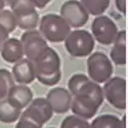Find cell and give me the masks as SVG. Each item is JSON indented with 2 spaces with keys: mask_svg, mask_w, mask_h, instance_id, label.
I'll use <instances>...</instances> for the list:
<instances>
[{
  "mask_svg": "<svg viewBox=\"0 0 128 128\" xmlns=\"http://www.w3.org/2000/svg\"><path fill=\"white\" fill-rule=\"evenodd\" d=\"M0 54L3 60L8 64H16V62L24 58V47L20 39L18 38H7L3 43Z\"/></svg>",
  "mask_w": 128,
  "mask_h": 128,
  "instance_id": "5bb4252c",
  "label": "cell"
},
{
  "mask_svg": "<svg viewBox=\"0 0 128 128\" xmlns=\"http://www.w3.org/2000/svg\"><path fill=\"white\" fill-rule=\"evenodd\" d=\"M20 115L22 110L12 106L6 98L0 100V122L5 124L14 123L20 119Z\"/></svg>",
  "mask_w": 128,
  "mask_h": 128,
  "instance_id": "e0dca14e",
  "label": "cell"
},
{
  "mask_svg": "<svg viewBox=\"0 0 128 128\" xmlns=\"http://www.w3.org/2000/svg\"><path fill=\"white\" fill-rule=\"evenodd\" d=\"M53 115V111L46 98H33L26 110L22 113V116L33 120L39 125H43L48 122Z\"/></svg>",
  "mask_w": 128,
  "mask_h": 128,
  "instance_id": "9c48e42d",
  "label": "cell"
},
{
  "mask_svg": "<svg viewBox=\"0 0 128 128\" xmlns=\"http://www.w3.org/2000/svg\"><path fill=\"white\" fill-rule=\"evenodd\" d=\"M6 98L16 108L23 110L33 100V91L25 84H14L10 88Z\"/></svg>",
  "mask_w": 128,
  "mask_h": 128,
  "instance_id": "4fadbf2b",
  "label": "cell"
},
{
  "mask_svg": "<svg viewBox=\"0 0 128 128\" xmlns=\"http://www.w3.org/2000/svg\"><path fill=\"white\" fill-rule=\"evenodd\" d=\"M104 100L102 87L98 83L89 81L80 92L73 96L71 111L83 119H91L98 113Z\"/></svg>",
  "mask_w": 128,
  "mask_h": 128,
  "instance_id": "6da1fadb",
  "label": "cell"
},
{
  "mask_svg": "<svg viewBox=\"0 0 128 128\" xmlns=\"http://www.w3.org/2000/svg\"><path fill=\"white\" fill-rule=\"evenodd\" d=\"M47 128H54V127H47Z\"/></svg>",
  "mask_w": 128,
  "mask_h": 128,
  "instance_id": "1f68e13d",
  "label": "cell"
},
{
  "mask_svg": "<svg viewBox=\"0 0 128 128\" xmlns=\"http://www.w3.org/2000/svg\"><path fill=\"white\" fill-rule=\"evenodd\" d=\"M9 6H10V10L14 14V16L26 14L36 9L35 5L31 0H12Z\"/></svg>",
  "mask_w": 128,
  "mask_h": 128,
  "instance_id": "603a6c76",
  "label": "cell"
},
{
  "mask_svg": "<svg viewBox=\"0 0 128 128\" xmlns=\"http://www.w3.org/2000/svg\"><path fill=\"white\" fill-rule=\"evenodd\" d=\"M88 77L91 81L102 84L112 78L114 67L111 58L104 52H93L87 58Z\"/></svg>",
  "mask_w": 128,
  "mask_h": 128,
  "instance_id": "277c9868",
  "label": "cell"
},
{
  "mask_svg": "<svg viewBox=\"0 0 128 128\" xmlns=\"http://www.w3.org/2000/svg\"><path fill=\"white\" fill-rule=\"evenodd\" d=\"M39 31L47 41L51 43H60L71 33V27L60 14H47L40 20Z\"/></svg>",
  "mask_w": 128,
  "mask_h": 128,
  "instance_id": "7a4b0ae2",
  "label": "cell"
},
{
  "mask_svg": "<svg viewBox=\"0 0 128 128\" xmlns=\"http://www.w3.org/2000/svg\"><path fill=\"white\" fill-rule=\"evenodd\" d=\"M12 74L14 81L18 82V84H31L36 79L34 62L28 60L27 58H24L14 64Z\"/></svg>",
  "mask_w": 128,
  "mask_h": 128,
  "instance_id": "7c38bea8",
  "label": "cell"
},
{
  "mask_svg": "<svg viewBox=\"0 0 128 128\" xmlns=\"http://www.w3.org/2000/svg\"><path fill=\"white\" fill-rule=\"evenodd\" d=\"M4 2H5V4H6V6H7V5H9V4H10V2H12V0H4Z\"/></svg>",
  "mask_w": 128,
  "mask_h": 128,
  "instance_id": "4dcf8cb0",
  "label": "cell"
},
{
  "mask_svg": "<svg viewBox=\"0 0 128 128\" xmlns=\"http://www.w3.org/2000/svg\"><path fill=\"white\" fill-rule=\"evenodd\" d=\"M111 60L117 66H124L126 64V32H118L115 41L113 43V48L110 52Z\"/></svg>",
  "mask_w": 128,
  "mask_h": 128,
  "instance_id": "9a60e30c",
  "label": "cell"
},
{
  "mask_svg": "<svg viewBox=\"0 0 128 128\" xmlns=\"http://www.w3.org/2000/svg\"><path fill=\"white\" fill-rule=\"evenodd\" d=\"M16 24L18 27L22 30L28 31V30H34L39 26V14L36 9L32 10V12H26L16 16Z\"/></svg>",
  "mask_w": 128,
  "mask_h": 128,
  "instance_id": "ac0fdd59",
  "label": "cell"
},
{
  "mask_svg": "<svg viewBox=\"0 0 128 128\" xmlns=\"http://www.w3.org/2000/svg\"><path fill=\"white\" fill-rule=\"evenodd\" d=\"M90 81V78L82 73H77L71 76L68 80V90L71 92L73 96L77 95L80 90L83 88L85 84H87Z\"/></svg>",
  "mask_w": 128,
  "mask_h": 128,
  "instance_id": "ffe728a7",
  "label": "cell"
},
{
  "mask_svg": "<svg viewBox=\"0 0 128 128\" xmlns=\"http://www.w3.org/2000/svg\"><path fill=\"white\" fill-rule=\"evenodd\" d=\"M118 32L116 23L106 16H95L91 23V34L94 40L102 45L113 44Z\"/></svg>",
  "mask_w": 128,
  "mask_h": 128,
  "instance_id": "5b68a950",
  "label": "cell"
},
{
  "mask_svg": "<svg viewBox=\"0 0 128 128\" xmlns=\"http://www.w3.org/2000/svg\"><path fill=\"white\" fill-rule=\"evenodd\" d=\"M60 128H90V123L77 115H71L62 120Z\"/></svg>",
  "mask_w": 128,
  "mask_h": 128,
  "instance_id": "cb8c5ba5",
  "label": "cell"
},
{
  "mask_svg": "<svg viewBox=\"0 0 128 128\" xmlns=\"http://www.w3.org/2000/svg\"><path fill=\"white\" fill-rule=\"evenodd\" d=\"M0 26L5 29L8 33H12L18 27L16 18L10 9L0 10Z\"/></svg>",
  "mask_w": 128,
  "mask_h": 128,
  "instance_id": "7402d4cb",
  "label": "cell"
},
{
  "mask_svg": "<svg viewBox=\"0 0 128 128\" xmlns=\"http://www.w3.org/2000/svg\"><path fill=\"white\" fill-rule=\"evenodd\" d=\"M33 62L36 75H49L60 71V58L58 53L49 46Z\"/></svg>",
  "mask_w": 128,
  "mask_h": 128,
  "instance_id": "30bf717a",
  "label": "cell"
},
{
  "mask_svg": "<svg viewBox=\"0 0 128 128\" xmlns=\"http://www.w3.org/2000/svg\"><path fill=\"white\" fill-rule=\"evenodd\" d=\"M14 128H42V126L39 125L38 123L34 122L33 120H31V119L27 118V117H24V116L20 115Z\"/></svg>",
  "mask_w": 128,
  "mask_h": 128,
  "instance_id": "484cf974",
  "label": "cell"
},
{
  "mask_svg": "<svg viewBox=\"0 0 128 128\" xmlns=\"http://www.w3.org/2000/svg\"><path fill=\"white\" fill-rule=\"evenodd\" d=\"M14 79L12 74L6 69H0V100H3L7 96V94L14 85Z\"/></svg>",
  "mask_w": 128,
  "mask_h": 128,
  "instance_id": "44dd1931",
  "label": "cell"
},
{
  "mask_svg": "<svg viewBox=\"0 0 128 128\" xmlns=\"http://www.w3.org/2000/svg\"><path fill=\"white\" fill-rule=\"evenodd\" d=\"M46 100L50 104L53 113L65 114L71 110L73 95L64 87H54L48 91Z\"/></svg>",
  "mask_w": 128,
  "mask_h": 128,
  "instance_id": "8fae6325",
  "label": "cell"
},
{
  "mask_svg": "<svg viewBox=\"0 0 128 128\" xmlns=\"http://www.w3.org/2000/svg\"><path fill=\"white\" fill-rule=\"evenodd\" d=\"M90 128H126V116L124 115L121 120L111 114L100 115L92 120Z\"/></svg>",
  "mask_w": 128,
  "mask_h": 128,
  "instance_id": "2e32d148",
  "label": "cell"
},
{
  "mask_svg": "<svg viewBox=\"0 0 128 128\" xmlns=\"http://www.w3.org/2000/svg\"><path fill=\"white\" fill-rule=\"evenodd\" d=\"M5 6H6V4H5V2H4V0H0V10L4 9Z\"/></svg>",
  "mask_w": 128,
  "mask_h": 128,
  "instance_id": "f546056e",
  "label": "cell"
},
{
  "mask_svg": "<svg viewBox=\"0 0 128 128\" xmlns=\"http://www.w3.org/2000/svg\"><path fill=\"white\" fill-rule=\"evenodd\" d=\"M104 96L118 110L126 109V80L122 77H112L104 83Z\"/></svg>",
  "mask_w": 128,
  "mask_h": 128,
  "instance_id": "8992f818",
  "label": "cell"
},
{
  "mask_svg": "<svg viewBox=\"0 0 128 128\" xmlns=\"http://www.w3.org/2000/svg\"><path fill=\"white\" fill-rule=\"evenodd\" d=\"M31 1L36 8H44L49 2H51V0H31Z\"/></svg>",
  "mask_w": 128,
  "mask_h": 128,
  "instance_id": "f1b7e54d",
  "label": "cell"
},
{
  "mask_svg": "<svg viewBox=\"0 0 128 128\" xmlns=\"http://www.w3.org/2000/svg\"><path fill=\"white\" fill-rule=\"evenodd\" d=\"M64 42L68 53L73 58L88 56L92 53L95 46V40L92 34L81 29L71 31Z\"/></svg>",
  "mask_w": 128,
  "mask_h": 128,
  "instance_id": "3957f363",
  "label": "cell"
},
{
  "mask_svg": "<svg viewBox=\"0 0 128 128\" xmlns=\"http://www.w3.org/2000/svg\"><path fill=\"white\" fill-rule=\"evenodd\" d=\"M115 4L121 14H126V0H115Z\"/></svg>",
  "mask_w": 128,
  "mask_h": 128,
  "instance_id": "4316f807",
  "label": "cell"
},
{
  "mask_svg": "<svg viewBox=\"0 0 128 128\" xmlns=\"http://www.w3.org/2000/svg\"><path fill=\"white\" fill-rule=\"evenodd\" d=\"M8 36H9L8 32L0 26V50H1V47H2L3 43L6 41V39L8 38Z\"/></svg>",
  "mask_w": 128,
  "mask_h": 128,
  "instance_id": "83f0119b",
  "label": "cell"
},
{
  "mask_svg": "<svg viewBox=\"0 0 128 128\" xmlns=\"http://www.w3.org/2000/svg\"><path fill=\"white\" fill-rule=\"evenodd\" d=\"M60 14L71 28L79 29L89 20V14L80 0H68L60 6Z\"/></svg>",
  "mask_w": 128,
  "mask_h": 128,
  "instance_id": "52a82bcc",
  "label": "cell"
},
{
  "mask_svg": "<svg viewBox=\"0 0 128 128\" xmlns=\"http://www.w3.org/2000/svg\"><path fill=\"white\" fill-rule=\"evenodd\" d=\"M80 2L87 12L94 16L104 14L110 5V0H80Z\"/></svg>",
  "mask_w": 128,
  "mask_h": 128,
  "instance_id": "d6986e66",
  "label": "cell"
},
{
  "mask_svg": "<svg viewBox=\"0 0 128 128\" xmlns=\"http://www.w3.org/2000/svg\"><path fill=\"white\" fill-rule=\"evenodd\" d=\"M36 79L45 86H54L62 79V71H58L54 74H49V75H36Z\"/></svg>",
  "mask_w": 128,
  "mask_h": 128,
  "instance_id": "d4e9b609",
  "label": "cell"
},
{
  "mask_svg": "<svg viewBox=\"0 0 128 128\" xmlns=\"http://www.w3.org/2000/svg\"><path fill=\"white\" fill-rule=\"evenodd\" d=\"M20 40L24 47L25 56L32 62H34L48 47L47 40L36 29L25 31Z\"/></svg>",
  "mask_w": 128,
  "mask_h": 128,
  "instance_id": "ba28073f",
  "label": "cell"
}]
</instances>
